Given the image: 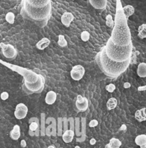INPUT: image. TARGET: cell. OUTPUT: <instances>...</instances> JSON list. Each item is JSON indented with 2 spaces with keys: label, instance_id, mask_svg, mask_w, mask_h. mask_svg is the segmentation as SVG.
Here are the masks:
<instances>
[{
  "label": "cell",
  "instance_id": "obj_1",
  "mask_svg": "<svg viewBox=\"0 0 146 148\" xmlns=\"http://www.w3.org/2000/svg\"><path fill=\"white\" fill-rule=\"evenodd\" d=\"M128 21V18L124 14L121 0H116L115 25L112 28L111 37L109 38L114 44L125 47L132 43V36Z\"/></svg>",
  "mask_w": 146,
  "mask_h": 148
},
{
  "label": "cell",
  "instance_id": "obj_2",
  "mask_svg": "<svg viewBox=\"0 0 146 148\" xmlns=\"http://www.w3.org/2000/svg\"><path fill=\"white\" fill-rule=\"evenodd\" d=\"M95 59L99 69L106 76L110 78H117L127 70L130 64L132 59L125 62L117 63L109 59L102 49V50L96 55Z\"/></svg>",
  "mask_w": 146,
  "mask_h": 148
},
{
  "label": "cell",
  "instance_id": "obj_3",
  "mask_svg": "<svg viewBox=\"0 0 146 148\" xmlns=\"http://www.w3.org/2000/svg\"><path fill=\"white\" fill-rule=\"evenodd\" d=\"M103 50L109 59L117 63H122L132 59L133 46L132 43L125 47L117 46L109 39L103 48Z\"/></svg>",
  "mask_w": 146,
  "mask_h": 148
},
{
  "label": "cell",
  "instance_id": "obj_4",
  "mask_svg": "<svg viewBox=\"0 0 146 148\" xmlns=\"http://www.w3.org/2000/svg\"><path fill=\"white\" fill-rule=\"evenodd\" d=\"M51 3L43 8H35L29 5L24 0L22 1L21 14L24 18L36 23H47L48 20L51 16Z\"/></svg>",
  "mask_w": 146,
  "mask_h": 148
},
{
  "label": "cell",
  "instance_id": "obj_5",
  "mask_svg": "<svg viewBox=\"0 0 146 148\" xmlns=\"http://www.w3.org/2000/svg\"><path fill=\"white\" fill-rule=\"evenodd\" d=\"M45 85V77L43 75H40V78L38 81L35 83L30 84L27 82H24L22 85V89L26 93L33 94V93H40L43 91Z\"/></svg>",
  "mask_w": 146,
  "mask_h": 148
},
{
  "label": "cell",
  "instance_id": "obj_6",
  "mask_svg": "<svg viewBox=\"0 0 146 148\" xmlns=\"http://www.w3.org/2000/svg\"><path fill=\"white\" fill-rule=\"evenodd\" d=\"M20 71L22 72H18L22 76L24 77V82H27V83L33 84L35 82H37L40 78V75H37L35 72H33V70H30V69H27L26 68H22L19 67Z\"/></svg>",
  "mask_w": 146,
  "mask_h": 148
},
{
  "label": "cell",
  "instance_id": "obj_7",
  "mask_svg": "<svg viewBox=\"0 0 146 148\" xmlns=\"http://www.w3.org/2000/svg\"><path fill=\"white\" fill-rule=\"evenodd\" d=\"M1 49L2 54L4 55V56L6 59L12 60V59H14L17 57V49L12 45L4 44V43H1Z\"/></svg>",
  "mask_w": 146,
  "mask_h": 148
},
{
  "label": "cell",
  "instance_id": "obj_8",
  "mask_svg": "<svg viewBox=\"0 0 146 148\" xmlns=\"http://www.w3.org/2000/svg\"><path fill=\"white\" fill-rule=\"evenodd\" d=\"M88 107H89V102L87 98L81 95H78L75 102V108L76 111L78 112H84L88 109Z\"/></svg>",
  "mask_w": 146,
  "mask_h": 148
},
{
  "label": "cell",
  "instance_id": "obj_9",
  "mask_svg": "<svg viewBox=\"0 0 146 148\" xmlns=\"http://www.w3.org/2000/svg\"><path fill=\"white\" fill-rule=\"evenodd\" d=\"M85 74V69L81 65H76L71 70V77L75 81H79L83 78Z\"/></svg>",
  "mask_w": 146,
  "mask_h": 148
},
{
  "label": "cell",
  "instance_id": "obj_10",
  "mask_svg": "<svg viewBox=\"0 0 146 148\" xmlns=\"http://www.w3.org/2000/svg\"><path fill=\"white\" fill-rule=\"evenodd\" d=\"M28 112V108L24 103L17 104L14 111V116L17 119H23L27 116Z\"/></svg>",
  "mask_w": 146,
  "mask_h": 148
},
{
  "label": "cell",
  "instance_id": "obj_11",
  "mask_svg": "<svg viewBox=\"0 0 146 148\" xmlns=\"http://www.w3.org/2000/svg\"><path fill=\"white\" fill-rule=\"evenodd\" d=\"M31 7L35 8H43L51 3L50 0H24Z\"/></svg>",
  "mask_w": 146,
  "mask_h": 148
},
{
  "label": "cell",
  "instance_id": "obj_12",
  "mask_svg": "<svg viewBox=\"0 0 146 148\" xmlns=\"http://www.w3.org/2000/svg\"><path fill=\"white\" fill-rule=\"evenodd\" d=\"M73 20H74V16H73V14L71 12H65L62 14L61 18H60L62 24L67 27H69L71 25V24L73 21Z\"/></svg>",
  "mask_w": 146,
  "mask_h": 148
},
{
  "label": "cell",
  "instance_id": "obj_13",
  "mask_svg": "<svg viewBox=\"0 0 146 148\" xmlns=\"http://www.w3.org/2000/svg\"><path fill=\"white\" fill-rule=\"evenodd\" d=\"M89 2L96 10H105L107 4V0H89Z\"/></svg>",
  "mask_w": 146,
  "mask_h": 148
},
{
  "label": "cell",
  "instance_id": "obj_14",
  "mask_svg": "<svg viewBox=\"0 0 146 148\" xmlns=\"http://www.w3.org/2000/svg\"><path fill=\"white\" fill-rule=\"evenodd\" d=\"M57 99V94L54 91H49L47 92L45 98V101L48 105H53Z\"/></svg>",
  "mask_w": 146,
  "mask_h": 148
},
{
  "label": "cell",
  "instance_id": "obj_15",
  "mask_svg": "<svg viewBox=\"0 0 146 148\" xmlns=\"http://www.w3.org/2000/svg\"><path fill=\"white\" fill-rule=\"evenodd\" d=\"M135 118L138 122L146 121V108H141L136 111L135 114Z\"/></svg>",
  "mask_w": 146,
  "mask_h": 148
},
{
  "label": "cell",
  "instance_id": "obj_16",
  "mask_svg": "<svg viewBox=\"0 0 146 148\" xmlns=\"http://www.w3.org/2000/svg\"><path fill=\"white\" fill-rule=\"evenodd\" d=\"M73 137H74V132H73V130H66L64 133L63 134L62 136V139H63V141L65 143H70L73 141Z\"/></svg>",
  "mask_w": 146,
  "mask_h": 148
},
{
  "label": "cell",
  "instance_id": "obj_17",
  "mask_svg": "<svg viewBox=\"0 0 146 148\" xmlns=\"http://www.w3.org/2000/svg\"><path fill=\"white\" fill-rule=\"evenodd\" d=\"M50 40L48 38H43L36 43V48L39 50H44L50 45Z\"/></svg>",
  "mask_w": 146,
  "mask_h": 148
},
{
  "label": "cell",
  "instance_id": "obj_18",
  "mask_svg": "<svg viewBox=\"0 0 146 148\" xmlns=\"http://www.w3.org/2000/svg\"><path fill=\"white\" fill-rule=\"evenodd\" d=\"M135 143L141 148H146V134H140L135 139Z\"/></svg>",
  "mask_w": 146,
  "mask_h": 148
},
{
  "label": "cell",
  "instance_id": "obj_19",
  "mask_svg": "<svg viewBox=\"0 0 146 148\" xmlns=\"http://www.w3.org/2000/svg\"><path fill=\"white\" fill-rule=\"evenodd\" d=\"M10 137L13 140H18L20 137V127L18 125H14L12 130L10 132Z\"/></svg>",
  "mask_w": 146,
  "mask_h": 148
},
{
  "label": "cell",
  "instance_id": "obj_20",
  "mask_svg": "<svg viewBox=\"0 0 146 148\" xmlns=\"http://www.w3.org/2000/svg\"><path fill=\"white\" fill-rule=\"evenodd\" d=\"M137 74L141 78L146 77V63L142 62L140 63L137 69Z\"/></svg>",
  "mask_w": 146,
  "mask_h": 148
},
{
  "label": "cell",
  "instance_id": "obj_21",
  "mask_svg": "<svg viewBox=\"0 0 146 148\" xmlns=\"http://www.w3.org/2000/svg\"><path fill=\"white\" fill-rule=\"evenodd\" d=\"M122 145V143L119 139L112 138L109 140V144L106 145L105 148H120Z\"/></svg>",
  "mask_w": 146,
  "mask_h": 148
},
{
  "label": "cell",
  "instance_id": "obj_22",
  "mask_svg": "<svg viewBox=\"0 0 146 148\" xmlns=\"http://www.w3.org/2000/svg\"><path fill=\"white\" fill-rule=\"evenodd\" d=\"M123 12L124 14H125V16H126L128 20L129 17L135 13V8H134L133 6L130 5V4H128V5L123 7Z\"/></svg>",
  "mask_w": 146,
  "mask_h": 148
},
{
  "label": "cell",
  "instance_id": "obj_23",
  "mask_svg": "<svg viewBox=\"0 0 146 148\" xmlns=\"http://www.w3.org/2000/svg\"><path fill=\"white\" fill-rule=\"evenodd\" d=\"M117 106V100L115 98H110L107 102V108L109 111L115 109Z\"/></svg>",
  "mask_w": 146,
  "mask_h": 148
},
{
  "label": "cell",
  "instance_id": "obj_24",
  "mask_svg": "<svg viewBox=\"0 0 146 148\" xmlns=\"http://www.w3.org/2000/svg\"><path fill=\"white\" fill-rule=\"evenodd\" d=\"M138 36H139L141 38H146V23H143V24L141 25L138 27Z\"/></svg>",
  "mask_w": 146,
  "mask_h": 148
},
{
  "label": "cell",
  "instance_id": "obj_25",
  "mask_svg": "<svg viewBox=\"0 0 146 148\" xmlns=\"http://www.w3.org/2000/svg\"><path fill=\"white\" fill-rule=\"evenodd\" d=\"M5 20L9 24H14V21H15V15L12 12H9L6 14Z\"/></svg>",
  "mask_w": 146,
  "mask_h": 148
},
{
  "label": "cell",
  "instance_id": "obj_26",
  "mask_svg": "<svg viewBox=\"0 0 146 148\" xmlns=\"http://www.w3.org/2000/svg\"><path fill=\"white\" fill-rule=\"evenodd\" d=\"M106 25L107 27L113 28L115 25V20H113V17L111 14H107L106 16Z\"/></svg>",
  "mask_w": 146,
  "mask_h": 148
},
{
  "label": "cell",
  "instance_id": "obj_27",
  "mask_svg": "<svg viewBox=\"0 0 146 148\" xmlns=\"http://www.w3.org/2000/svg\"><path fill=\"white\" fill-rule=\"evenodd\" d=\"M58 44L60 47H66L68 45L67 40L65 38L64 36L63 35H59L58 36Z\"/></svg>",
  "mask_w": 146,
  "mask_h": 148
},
{
  "label": "cell",
  "instance_id": "obj_28",
  "mask_svg": "<svg viewBox=\"0 0 146 148\" xmlns=\"http://www.w3.org/2000/svg\"><path fill=\"white\" fill-rule=\"evenodd\" d=\"M81 38L84 42H86L90 38V33L88 31H83L81 34Z\"/></svg>",
  "mask_w": 146,
  "mask_h": 148
},
{
  "label": "cell",
  "instance_id": "obj_29",
  "mask_svg": "<svg viewBox=\"0 0 146 148\" xmlns=\"http://www.w3.org/2000/svg\"><path fill=\"white\" fill-rule=\"evenodd\" d=\"M105 89H106V90L107 91V92H111V93H112V92H113L115 90V89H116V86H115L114 84L110 83V84H109V85H107L106 88H105Z\"/></svg>",
  "mask_w": 146,
  "mask_h": 148
},
{
  "label": "cell",
  "instance_id": "obj_30",
  "mask_svg": "<svg viewBox=\"0 0 146 148\" xmlns=\"http://www.w3.org/2000/svg\"><path fill=\"white\" fill-rule=\"evenodd\" d=\"M37 127H38V125L36 122H33L30 124V127H29V129H30V131L35 132L37 130Z\"/></svg>",
  "mask_w": 146,
  "mask_h": 148
},
{
  "label": "cell",
  "instance_id": "obj_31",
  "mask_svg": "<svg viewBox=\"0 0 146 148\" xmlns=\"http://www.w3.org/2000/svg\"><path fill=\"white\" fill-rule=\"evenodd\" d=\"M99 124V122H98L97 120L93 119L89 122V127H91V128H94V127H97V125Z\"/></svg>",
  "mask_w": 146,
  "mask_h": 148
},
{
  "label": "cell",
  "instance_id": "obj_32",
  "mask_svg": "<svg viewBox=\"0 0 146 148\" xmlns=\"http://www.w3.org/2000/svg\"><path fill=\"white\" fill-rule=\"evenodd\" d=\"M9 98V93L7 92H2L1 93V99L2 101H6Z\"/></svg>",
  "mask_w": 146,
  "mask_h": 148
},
{
  "label": "cell",
  "instance_id": "obj_33",
  "mask_svg": "<svg viewBox=\"0 0 146 148\" xmlns=\"http://www.w3.org/2000/svg\"><path fill=\"white\" fill-rule=\"evenodd\" d=\"M123 87L124 88H125V89H128V88H130L131 87V84L130 83V82H125L123 85Z\"/></svg>",
  "mask_w": 146,
  "mask_h": 148
},
{
  "label": "cell",
  "instance_id": "obj_34",
  "mask_svg": "<svg viewBox=\"0 0 146 148\" xmlns=\"http://www.w3.org/2000/svg\"><path fill=\"white\" fill-rule=\"evenodd\" d=\"M20 144H21L22 147H25L26 146H27V143H26V141L24 140H22L21 143H20Z\"/></svg>",
  "mask_w": 146,
  "mask_h": 148
},
{
  "label": "cell",
  "instance_id": "obj_35",
  "mask_svg": "<svg viewBox=\"0 0 146 148\" xmlns=\"http://www.w3.org/2000/svg\"><path fill=\"white\" fill-rule=\"evenodd\" d=\"M89 143H90L91 145H94L96 144V140H95L94 138H92L90 140V142H89Z\"/></svg>",
  "mask_w": 146,
  "mask_h": 148
},
{
  "label": "cell",
  "instance_id": "obj_36",
  "mask_svg": "<svg viewBox=\"0 0 146 148\" xmlns=\"http://www.w3.org/2000/svg\"><path fill=\"white\" fill-rule=\"evenodd\" d=\"M120 131H126L127 130L126 125H125V124H122V127H121L120 129Z\"/></svg>",
  "mask_w": 146,
  "mask_h": 148
},
{
  "label": "cell",
  "instance_id": "obj_37",
  "mask_svg": "<svg viewBox=\"0 0 146 148\" xmlns=\"http://www.w3.org/2000/svg\"><path fill=\"white\" fill-rule=\"evenodd\" d=\"M48 148H56V147H55L53 145H50V146H49V147Z\"/></svg>",
  "mask_w": 146,
  "mask_h": 148
},
{
  "label": "cell",
  "instance_id": "obj_38",
  "mask_svg": "<svg viewBox=\"0 0 146 148\" xmlns=\"http://www.w3.org/2000/svg\"><path fill=\"white\" fill-rule=\"evenodd\" d=\"M74 148H80V147H79V146H76Z\"/></svg>",
  "mask_w": 146,
  "mask_h": 148
},
{
  "label": "cell",
  "instance_id": "obj_39",
  "mask_svg": "<svg viewBox=\"0 0 146 148\" xmlns=\"http://www.w3.org/2000/svg\"><path fill=\"white\" fill-rule=\"evenodd\" d=\"M72 1H74V0H72Z\"/></svg>",
  "mask_w": 146,
  "mask_h": 148
}]
</instances>
